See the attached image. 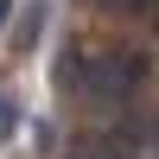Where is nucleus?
I'll use <instances>...</instances> for the list:
<instances>
[{
    "instance_id": "nucleus-5",
    "label": "nucleus",
    "mask_w": 159,
    "mask_h": 159,
    "mask_svg": "<svg viewBox=\"0 0 159 159\" xmlns=\"http://www.w3.org/2000/svg\"><path fill=\"white\" fill-rule=\"evenodd\" d=\"M7 13H13V0H0V25H7Z\"/></svg>"
},
{
    "instance_id": "nucleus-4",
    "label": "nucleus",
    "mask_w": 159,
    "mask_h": 159,
    "mask_svg": "<svg viewBox=\"0 0 159 159\" xmlns=\"http://www.w3.org/2000/svg\"><path fill=\"white\" fill-rule=\"evenodd\" d=\"M0 134H13V102L0 96Z\"/></svg>"
},
{
    "instance_id": "nucleus-1",
    "label": "nucleus",
    "mask_w": 159,
    "mask_h": 159,
    "mask_svg": "<svg viewBox=\"0 0 159 159\" xmlns=\"http://www.w3.org/2000/svg\"><path fill=\"white\" fill-rule=\"evenodd\" d=\"M64 83H70L83 102L115 108V102H127L140 83H147V57L127 51V45H76L70 57H64Z\"/></svg>"
},
{
    "instance_id": "nucleus-2",
    "label": "nucleus",
    "mask_w": 159,
    "mask_h": 159,
    "mask_svg": "<svg viewBox=\"0 0 159 159\" xmlns=\"http://www.w3.org/2000/svg\"><path fill=\"white\" fill-rule=\"evenodd\" d=\"M76 159H140V134H127V127H108V134H89Z\"/></svg>"
},
{
    "instance_id": "nucleus-3",
    "label": "nucleus",
    "mask_w": 159,
    "mask_h": 159,
    "mask_svg": "<svg viewBox=\"0 0 159 159\" xmlns=\"http://www.w3.org/2000/svg\"><path fill=\"white\" fill-rule=\"evenodd\" d=\"M102 7H108V13H147L153 0H102Z\"/></svg>"
}]
</instances>
